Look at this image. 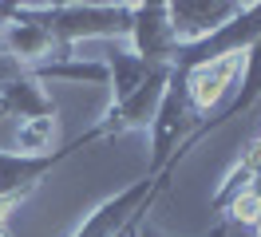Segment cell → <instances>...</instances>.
<instances>
[{
	"mask_svg": "<svg viewBox=\"0 0 261 237\" xmlns=\"http://www.w3.org/2000/svg\"><path fill=\"white\" fill-rule=\"evenodd\" d=\"M20 12L44 24L64 51L80 40H127L130 32V4H20Z\"/></svg>",
	"mask_w": 261,
	"mask_h": 237,
	"instance_id": "cell-1",
	"label": "cell"
},
{
	"mask_svg": "<svg viewBox=\"0 0 261 237\" xmlns=\"http://www.w3.org/2000/svg\"><path fill=\"white\" fill-rule=\"evenodd\" d=\"M198 123H202V119H198L194 107H190L186 79H182V71L170 67V83H166V91H163V103L154 111V123L147 126L150 130V166H147V174H163L174 158L190 154V150H194L190 139H194Z\"/></svg>",
	"mask_w": 261,
	"mask_h": 237,
	"instance_id": "cell-2",
	"label": "cell"
},
{
	"mask_svg": "<svg viewBox=\"0 0 261 237\" xmlns=\"http://www.w3.org/2000/svg\"><path fill=\"white\" fill-rule=\"evenodd\" d=\"M178 162L182 158H174L163 174H143V178H135L130 186H123L119 194H111L107 202H99L67 237H119L139 214H147L150 205L163 198V190L170 186V178L178 174Z\"/></svg>",
	"mask_w": 261,
	"mask_h": 237,
	"instance_id": "cell-3",
	"label": "cell"
},
{
	"mask_svg": "<svg viewBox=\"0 0 261 237\" xmlns=\"http://www.w3.org/2000/svg\"><path fill=\"white\" fill-rule=\"evenodd\" d=\"M91 142H103L95 126H91L87 135H80V139H71L67 146H56V150H44V154L0 150V205H12V202H20V198H28L60 162H67L71 154L87 150Z\"/></svg>",
	"mask_w": 261,
	"mask_h": 237,
	"instance_id": "cell-4",
	"label": "cell"
},
{
	"mask_svg": "<svg viewBox=\"0 0 261 237\" xmlns=\"http://www.w3.org/2000/svg\"><path fill=\"white\" fill-rule=\"evenodd\" d=\"M257 40H261V4H245L214 36H206V40H198L190 47H178L174 71H190L198 63H214V60H226V56H245Z\"/></svg>",
	"mask_w": 261,
	"mask_h": 237,
	"instance_id": "cell-5",
	"label": "cell"
},
{
	"mask_svg": "<svg viewBox=\"0 0 261 237\" xmlns=\"http://www.w3.org/2000/svg\"><path fill=\"white\" fill-rule=\"evenodd\" d=\"M166 83H170V67H154L150 79L139 87V91H130L127 99L111 103V107L103 111V119L95 123L99 139H119V135H127V130H147V126L154 123L159 103H163Z\"/></svg>",
	"mask_w": 261,
	"mask_h": 237,
	"instance_id": "cell-6",
	"label": "cell"
},
{
	"mask_svg": "<svg viewBox=\"0 0 261 237\" xmlns=\"http://www.w3.org/2000/svg\"><path fill=\"white\" fill-rule=\"evenodd\" d=\"M242 60L245 56H226V60L198 63V67H190V71H182L186 95H190V107H194L198 119H214V115L233 99L238 75H242Z\"/></svg>",
	"mask_w": 261,
	"mask_h": 237,
	"instance_id": "cell-7",
	"label": "cell"
},
{
	"mask_svg": "<svg viewBox=\"0 0 261 237\" xmlns=\"http://www.w3.org/2000/svg\"><path fill=\"white\" fill-rule=\"evenodd\" d=\"M130 51L154 67H174L178 60V36L170 28L166 4H130Z\"/></svg>",
	"mask_w": 261,
	"mask_h": 237,
	"instance_id": "cell-8",
	"label": "cell"
},
{
	"mask_svg": "<svg viewBox=\"0 0 261 237\" xmlns=\"http://www.w3.org/2000/svg\"><path fill=\"white\" fill-rule=\"evenodd\" d=\"M242 8L245 4H233V0H174V4H166V16L178 36V47H190L214 36L222 24H229Z\"/></svg>",
	"mask_w": 261,
	"mask_h": 237,
	"instance_id": "cell-9",
	"label": "cell"
},
{
	"mask_svg": "<svg viewBox=\"0 0 261 237\" xmlns=\"http://www.w3.org/2000/svg\"><path fill=\"white\" fill-rule=\"evenodd\" d=\"M32 119H56V103L44 83L28 71H12L0 79V126H20Z\"/></svg>",
	"mask_w": 261,
	"mask_h": 237,
	"instance_id": "cell-10",
	"label": "cell"
},
{
	"mask_svg": "<svg viewBox=\"0 0 261 237\" xmlns=\"http://www.w3.org/2000/svg\"><path fill=\"white\" fill-rule=\"evenodd\" d=\"M103 63H107V87H111V103L127 99L130 91H139V87L150 79V71H154V63L139 60L130 47H115V51H111Z\"/></svg>",
	"mask_w": 261,
	"mask_h": 237,
	"instance_id": "cell-11",
	"label": "cell"
},
{
	"mask_svg": "<svg viewBox=\"0 0 261 237\" xmlns=\"http://www.w3.org/2000/svg\"><path fill=\"white\" fill-rule=\"evenodd\" d=\"M229 233V221H222V225H214L210 233H194V237H226ZM135 237H174V233H163V229H159V225H150V221H143V225H139V233Z\"/></svg>",
	"mask_w": 261,
	"mask_h": 237,
	"instance_id": "cell-12",
	"label": "cell"
},
{
	"mask_svg": "<svg viewBox=\"0 0 261 237\" xmlns=\"http://www.w3.org/2000/svg\"><path fill=\"white\" fill-rule=\"evenodd\" d=\"M147 214H150V209H147ZM147 214H139V218L130 221V225H127V229H123V233H119V237H135V233H139V225L147 221Z\"/></svg>",
	"mask_w": 261,
	"mask_h": 237,
	"instance_id": "cell-13",
	"label": "cell"
},
{
	"mask_svg": "<svg viewBox=\"0 0 261 237\" xmlns=\"http://www.w3.org/2000/svg\"><path fill=\"white\" fill-rule=\"evenodd\" d=\"M249 225H253V237H261V214H257L253 221H249Z\"/></svg>",
	"mask_w": 261,
	"mask_h": 237,
	"instance_id": "cell-14",
	"label": "cell"
}]
</instances>
